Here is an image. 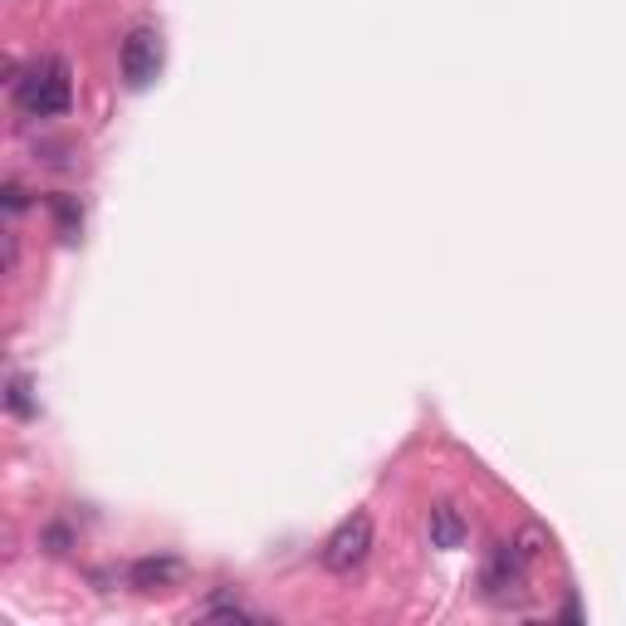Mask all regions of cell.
<instances>
[{
  "label": "cell",
  "instance_id": "6da1fadb",
  "mask_svg": "<svg viewBox=\"0 0 626 626\" xmlns=\"http://www.w3.org/2000/svg\"><path fill=\"white\" fill-rule=\"evenodd\" d=\"M15 104L25 108L30 118H60V113H70V104H74L70 64L54 60V54L30 64V70L15 78Z\"/></svg>",
  "mask_w": 626,
  "mask_h": 626
},
{
  "label": "cell",
  "instance_id": "7a4b0ae2",
  "mask_svg": "<svg viewBox=\"0 0 626 626\" xmlns=\"http://www.w3.org/2000/svg\"><path fill=\"white\" fill-rule=\"evenodd\" d=\"M368 553H372V519L368 514L343 519L323 539V567H328V573H352V567H358Z\"/></svg>",
  "mask_w": 626,
  "mask_h": 626
},
{
  "label": "cell",
  "instance_id": "3957f363",
  "mask_svg": "<svg viewBox=\"0 0 626 626\" xmlns=\"http://www.w3.org/2000/svg\"><path fill=\"white\" fill-rule=\"evenodd\" d=\"M523 553L519 543H499L485 563V597L495 607H509V602H523Z\"/></svg>",
  "mask_w": 626,
  "mask_h": 626
},
{
  "label": "cell",
  "instance_id": "277c9868",
  "mask_svg": "<svg viewBox=\"0 0 626 626\" xmlns=\"http://www.w3.org/2000/svg\"><path fill=\"white\" fill-rule=\"evenodd\" d=\"M118 64H123L128 88H147L157 78V70H162V35H157V30H147V25H138L128 40H123Z\"/></svg>",
  "mask_w": 626,
  "mask_h": 626
},
{
  "label": "cell",
  "instance_id": "5b68a950",
  "mask_svg": "<svg viewBox=\"0 0 626 626\" xmlns=\"http://www.w3.org/2000/svg\"><path fill=\"white\" fill-rule=\"evenodd\" d=\"M426 533H431V549H441V553L460 549V543H465L460 509H455V505H436V509H431V519H426Z\"/></svg>",
  "mask_w": 626,
  "mask_h": 626
},
{
  "label": "cell",
  "instance_id": "8992f818",
  "mask_svg": "<svg viewBox=\"0 0 626 626\" xmlns=\"http://www.w3.org/2000/svg\"><path fill=\"white\" fill-rule=\"evenodd\" d=\"M181 577V563L177 558H142V563H132V587L138 592H157V587H172Z\"/></svg>",
  "mask_w": 626,
  "mask_h": 626
},
{
  "label": "cell",
  "instance_id": "52a82bcc",
  "mask_svg": "<svg viewBox=\"0 0 626 626\" xmlns=\"http://www.w3.org/2000/svg\"><path fill=\"white\" fill-rule=\"evenodd\" d=\"M50 211H54V221H60V235H64V241H74V235L84 231V206H78V197H70V191H54V197H50Z\"/></svg>",
  "mask_w": 626,
  "mask_h": 626
},
{
  "label": "cell",
  "instance_id": "ba28073f",
  "mask_svg": "<svg viewBox=\"0 0 626 626\" xmlns=\"http://www.w3.org/2000/svg\"><path fill=\"white\" fill-rule=\"evenodd\" d=\"M6 402H10V412H15V416H35V402H30V382L25 378H10Z\"/></svg>",
  "mask_w": 626,
  "mask_h": 626
},
{
  "label": "cell",
  "instance_id": "9c48e42d",
  "mask_svg": "<svg viewBox=\"0 0 626 626\" xmlns=\"http://www.w3.org/2000/svg\"><path fill=\"white\" fill-rule=\"evenodd\" d=\"M255 612H245L241 602H215V607L206 612V622H250Z\"/></svg>",
  "mask_w": 626,
  "mask_h": 626
},
{
  "label": "cell",
  "instance_id": "30bf717a",
  "mask_svg": "<svg viewBox=\"0 0 626 626\" xmlns=\"http://www.w3.org/2000/svg\"><path fill=\"white\" fill-rule=\"evenodd\" d=\"M6 211H25V187L20 181H6Z\"/></svg>",
  "mask_w": 626,
  "mask_h": 626
}]
</instances>
